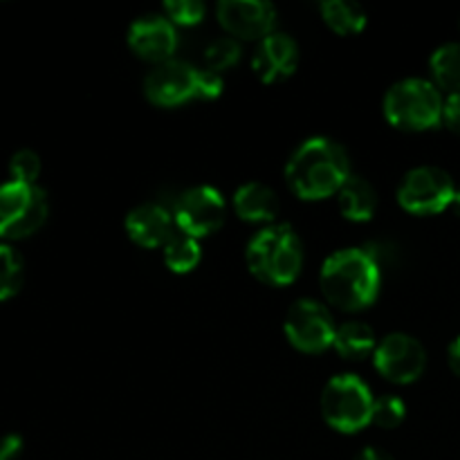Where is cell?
I'll use <instances>...</instances> for the list:
<instances>
[{"mask_svg": "<svg viewBox=\"0 0 460 460\" xmlns=\"http://www.w3.org/2000/svg\"><path fill=\"white\" fill-rule=\"evenodd\" d=\"M353 175L349 153L331 137H310L299 144L286 166L290 191L301 200H323L340 193Z\"/></svg>", "mask_w": 460, "mask_h": 460, "instance_id": "1", "label": "cell"}, {"mask_svg": "<svg viewBox=\"0 0 460 460\" xmlns=\"http://www.w3.org/2000/svg\"><path fill=\"white\" fill-rule=\"evenodd\" d=\"M319 283L332 305L355 313L368 308L380 295L382 265L367 247H346L323 261Z\"/></svg>", "mask_w": 460, "mask_h": 460, "instance_id": "2", "label": "cell"}, {"mask_svg": "<svg viewBox=\"0 0 460 460\" xmlns=\"http://www.w3.org/2000/svg\"><path fill=\"white\" fill-rule=\"evenodd\" d=\"M250 272L268 286H290L304 268V243L290 225L274 223L252 236L245 250Z\"/></svg>", "mask_w": 460, "mask_h": 460, "instance_id": "3", "label": "cell"}, {"mask_svg": "<svg viewBox=\"0 0 460 460\" xmlns=\"http://www.w3.org/2000/svg\"><path fill=\"white\" fill-rule=\"evenodd\" d=\"M445 97L434 81L402 79L385 94V117L400 130H429L443 124Z\"/></svg>", "mask_w": 460, "mask_h": 460, "instance_id": "4", "label": "cell"}, {"mask_svg": "<svg viewBox=\"0 0 460 460\" xmlns=\"http://www.w3.org/2000/svg\"><path fill=\"white\" fill-rule=\"evenodd\" d=\"M373 398L367 382L353 373H341L328 380L322 394L323 420L340 434H358L371 425Z\"/></svg>", "mask_w": 460, "mask_h": 460, "instance_id": "5", "label": "cell"}, {"mask_svg": "<svg viewBox=\"0 0 460 460\" xmlns=\"http://www.w3.org/2000/svg\"><path fill=\"white\" fill-rule=\"evenodd\" d=\"M49 214L48 193L39 184H0V238L18 241L43 227Z\"/></svg>", "mask_w": 460, "mask_h": 460, "instance_id": "6", "label": "cell"}, {"mask_svg": "<svg viewBox=\"0 0 460 460\" xmlns=\"http://www.w3.org/2000/svg\"><path fill=\"white\" fill-rule=\"evenodd\" d=\"M456 184L447 171L438 166H416L398 187V202L413 216H434L452 207Z\"/></svg>", "mask_w": 460, "mask_h": 460, "instance_id": "7", "label": "cell"}, {"mask_svg": "<svg viewBox=\"0 0 460 460\" xmlns=\"http://www.w3.org/2000/svg\"><path fill=\"white\" fill-rule=\"evenodd\" d=\"M173 218L178 232L200 241L223 227L227 218V202L218 189L198 184L180 193L173 207Z\"/></svg>", "mask_w": 460, "mask_h": 460, "instance_id": "8", "label": "cell"}, {"mask_svg": "<svg viewBox=\"0 0 460 460\" xmlns=\"http://www.w3.org/2000/svg\"><path fill=\"white\" fill-rule=\"evenodd\" d=\"M288 341L301 353H323L332 349L337 326L331 310L314 299H299L286 314L283 323Z\"/></svg>", "mask_w": 460, "mask_h": 460, "instance_id": "9", "label": "cell"}, {"mask_svg": "<svg viewBox=\"0 0 460 460\" xmlns=\"http://www.w3.org/2000/svg\"><path fill=\"white\" fill-rule=\"evenodd\" d=\"M200 75L202 67L171 58L148 72L144 79V94L160 108L182 106L191 99H200Z\"/></svg>", "mask_w": 460, "mask_h": 460, "instance_id": "10", "label": "cell"}, {"mask_svg": "<svg viewBox=\"0 0 460 460\" xmlns=\"http://www.w3.org/2000/svg\"><path fill=\"white\" fill-rule=\"evenodd\" d=\"M373 364L377 373L394 385H411L425 373L427 350L416 337L407 332H391L377 341Z\"/></svg>", "mask_w": 460, "mask_h": 460, "instance_id": "11", "label": "cell"}, {"mask_svg": "<svg viewBox=\"0 0 460 460\" xmlns=\"http://www.w3.org/2000/svg\"><path fill=\"white\" fill-rule=\"evenodd\" d=\"M216 16L229 36L243 40H263L277 25V9L265 0H223L216 7Z\"/></svg>", "mask_w": 460, "mask_h": 460, "instance_id": "12", "label": "cell"}, {"mask_svg": "<svg viewBox=\"0 0 460 460\" xmlns=\"http://www.w3.org/2000/svg\"><path fill=\"white\" fill-rule=\"evenodd\" d=\"M128 48L144 61H151L155 66L171 61L178 49V30L166 16L148 13L139 16L128 27Z\"/></svg>", "mask_w": 460, "mask_h": 460, "instance_id": "13", "label": "cell"}, {"mask_svg": "<svg viewBox=\"0 0 460 460\" xmlns=\"http://www.w3.org/2000/svg\"><path fill=\"white\" fill-rule=\"evenodd\" d=\"M299 67V45L290 34L272 31L259 40L252 57V70L263 84H281Z\"/></svg>", "mask_w": 460, "mask_h": 460, "instance_id": "14", "label": "cell"}, {"mask_svg": "<svg viewBox=\"0 0 460 460\" xmlns=\"http://www.w3.org/2000/svg\"><path fill=\"white\" fill-rule=\"evenodd\" d=\"M175 229L178 227H175L173 209L162 202H144L126 216V234L130 236V241L148 247V250L164 247Z\"/></svg>", "mask_w": 460, "mask_h": 460, "instance_id": "15", "label": "cell"}, {"mask_svg": "<svg viewBox=\"0 0 460 460\" xmlns=\"http://www.w3.org/2000/svg\"><path fill=\"white\" fill-rule=\"evenodd\" d=\"M279 209V196L263 182H245L234 193V211L245 223L274 225Z\"/></svg>", "mask_w": 460, "mask_h": 460, "instance_id": "16", "label": "cell"}, {"mask_svg": "<svg viewBox=\"0 0 460 460\" xmlns=\"http://www.w3.org/2000/svg\"><path fill=\"white\" fill-rule=\"evenodd\" d=\"M337 202H340V209L346 220L368 223L377 209V193L368 180L353 173L337 193Z\"/></svg>", "mask_w": 460, "mask_h": 460, "instance_id": "17", "label": "cell"}, {"mask_svg": "<svg viewBox=\"0 0 460 460\" xmlns=\"http://www.w3.org/2000/svg\"><path fill=\"white\" fill-rule=\"evenodd\" d=\"M332 349L344 359H364L377 349V337L368 323L346 322L337 328Z\"/></svg>", "mask_w": 460, "mask_h": 460, "instance_id": "18", "label": "cell"}, {"mask_svg": "<svg viewBox=\"0 0 460 460\" xmlns=\"http://www.w3.org/2000/svg\"><path fill=\"white\" fill-rule=\"evenodd\" d=\"M322 16L326 25L337 34H359L367 27V12L362 4L350 0H326L322 3Z\"/></svg>", "mask_w": 460, "mask_h": 460, "instance_id": "19", "label": "cell"}, {"mask_svg": "<svg viewBox=\"0 0 460 460\" xmlns=\"http://www.w3.org/2000/svg\"><path fill=\"white\" fill-rule=\"evenodd\" d=\"M429 70L436 88L447 90L449 94L460 93V43H445L434 49Z\"/></svg>", "mask_w": 460, "mask_h": 460, "instance_id": "20", "label": "cell"}, {"mask_svg": "<svg viewBox=\"0 0 460 460\" xmlns=\"http://www.w3.org/2000/svg\"><path fill=\"white\" fill-rule=\"evenodd\" d=\"M162 252H164L166 268L175 274L191 272V270L198 268V263H200L202 259V250L198 238L187 236V234L178 232V229H175L173 236L166 241Z\"/></svg>", "mask_w": 460, "mask_h": 460, "instance_id": "21", "label": "cell"}, {"mask_svg": "<svg viewBox=\"0 0 460 460\" xmlns=\"http://www.w3.org/2000/svg\"><path fill=\"white\" fill-rule=\"evenodd\" d=\"M25 281V263L12 245H0V301L18 295Z\"/></svg>", "mask_w": 460, "mask_h": 460, "instance_id": "22", "label": "cell"}, {"mask_svg": "<svg viewBox=\"0 0 460 460\" xmlns=\"http://www.w3.org/2000/svg\"><path fill=\"white\" fill-rule=\"evenodd\" d=\"M243 57V48L238 39L234 36H220L211 40L205 49V67L211 72H223L227 67H234Z\"/></svg>", "mask_w": 460, "mask_h": 460, "instance_id": "23", "label": "cell"}, {"mask_svg": "<svg viewBox=\"0 0 460 460\" xmlns=\"http://www.w3.org/2000/svg\"><path fill=\"white\" fill-rule=\"evenodd\" d=\"M404 416H407V404L398 395H380L373 404L371 425L382 427V429H394V427L402 425Z\"/></svg>", "mask_w": 460, "mask_h": 460, "instance_id": "24", "label": "cell"}, {"mask_svg": "<svg viewBox=\"0 0 460 460\" xmlns=\"http://www.w3.org/2000/svg\"><path fill=\"white\" fill-rule=\"evenodd\" d=\"M207 7L202 0H169L164 3V16L175 27H193L202 22Z\"/></svg>", "mask_w": 460, "mask_h": 460, "instance_id": "25", "label": "cell"}, {"mask_svg": "<svg viewBox=\"0 0 460 460\" xmlns=\"http://www.w3.org/2000/svg\"><path fill=\"white\" fill-rule=\"evenodd\" d=\"M9 175H12L13 182L36 184L40 175V157L30 148L13 153L12 162H9Z\"/></svg>", "mask_w": 460, "mask_h": 460, "instance_id": "26", "label": "cell"}, {"mask_svg": "<svg viewBox=\"0 0 460 460\" xmlns=\"http://www.w3.org/2000/svg\"><path fill=\"white\" fill-rule=\"evenodd\" d=\"M443 124L460 135V93H452L445 97Z\"/></svg>", "mask_w": 460, "mask_h": 460, "instance_id": "27", "label": "cell"}, {"mask_svg": "<svg viewBox=\"0 0 460 460\" xmlns=\"http://www.w3.org/2000/svg\"><path fill=\"white\" fill-rule=\"evenodd\" d=\"M22 452V438L16 434H7L0 438V460H16Z\"/></svg>", "mask_w": 460, "mask_h": 460, "instance_id": "28", "label": "cell"}, {"mask_svg": "<svg viewBox=\"0 0 460 460\" xmlns=\"http://www.w3.org/2000/svg\"><path fill=\"white\" fill-rule=\"evenodd\" d=\"M355 460H394V456H391V454H386L385 449H380V447H364L362 452L355 456Z\"/></svg>", "mask_w": 460, "mask_h": 460, "instance_id": "29", "label": "cell"}, {"mask_svg": "<svg viewBox=\"0 0 460 460\" xmlns=\"http://www.w3.org/2000/svg\"><path fill=\"white\" fill-rule=\"evenodd\" d=\"M449 367L460 377V337L454 340L452 346H449Z\"/></svg>", "mask_w": 460, "mask_h": 460, "instance_id": "30", "label": "cell"}, {"mask_svg": "<svg viewBox=\"0 0 460 460\" xmlns=\"http://www.w3.org/2000/svg\"><path fill=\"white\" fill-rule=\"evenodd\" d=\"M452 207H454V209H456V214L460 216V187H456V196H454Z\"/></svg>", "mask_w": 460, "mask_h": 460, "instance_id": "31", "label": "cell"}]
</instances>
